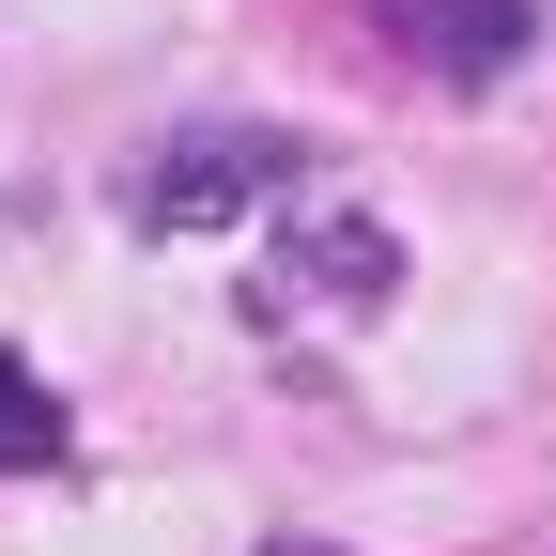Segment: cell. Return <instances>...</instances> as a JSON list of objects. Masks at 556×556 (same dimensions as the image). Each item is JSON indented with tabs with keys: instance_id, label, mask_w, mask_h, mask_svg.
<instances>
[{
	"instance_id": "7a4b0ae2",
	"label": "cell",
	"mask_w": 556,
	"mask_h": 556,
	"mask_svg": "<svg viewBox=\"0 0 556 556\" xmlns=\"http://www.w3.org/2000/svg\"><path fill=\"white\" fill-rule=\"evenodd\" d=\"M387 217H309V232H278V278H263V325H371L387 309Z\"/></svg>"
},
{
	"instance_id": "3957f363",
	"label": "cell",
	"mask_w": 556,
	"mask_h": 556,
	"mask_svg": "<svg viewBox=\"0 0 556 556\" xmlns=\"http://www.w3.org/2000/svg\"><path fill=\"white\" fill-rule=\"evenodd\" d=\"M387 16H402V47H433L448 78H495L510 31H526V0H387Z\"/></svg>"
},
{
	"instance_id": "6da1fadb",
	"label": "cell",
	"mask_w": 556,
	"mask_h": 556,
	"mask_svg": "<svg viewBox=\"0 0 556 556\" xmlns=\"http://www.w3.org/2000/svg\"><path fill=\"white\" fill-rule=\"evenodd\" d=\"M309 186V155L278 124H186V139H155V155L124 170V217L139 232H217V217H248V201H294Z\"/></svg>"
},
{
	"instance_id": "277c9868",
	"label": "cell",
	"mask_w": 556,
	"mask_h": 556,
	"mask_svg": "<svg viewBox=\"0 0 556 556\" xmlns=\"http://www.w3.org/2000/svg\"><path fill=\"white\" fill-rule=\"evenodd\" d=\"M16 464H62V402H47L31 356H0V479H16Z\"/></svg>"
}]
</instances>
